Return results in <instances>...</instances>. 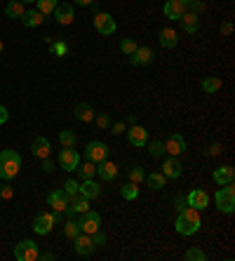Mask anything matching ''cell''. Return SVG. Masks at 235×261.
I'll list each match as a JSON object with an SVG mask.
<instances>
[{
  "instance_id": "1",
  "label": "cell",
  "mask_w": 235,
  "mask_h": 261,
  "mask_svg": "<svg viewBox=\"0 0 235 261\" xmlns=\"http://www.w3.org/2000/svg\"><path fill=\"white\" fill-rule=\"evenodd\" d=\"M176 233L181 235H196L200 226H202V219H200V212L196 207H184L176 216Z\"/></svg>"
},
{
  "instance_id": "2",
  "label": "cell",
  "mask_w": 235,
  "mask_h": 261,
  "mask_svg": "<svg viewBox=\"0 0 235 261\" xmlns=\"http://www.w3.org/2000/svg\"><path fill=\"white\" fill-rule=\"evenodd\" d=\"M22 169V155L16 151H0V179H14Z\"/></svg>"
},
{
  "instance_id": "3",
  "label": "cell",
  "mask_w": 235,
  "mask_h": 261,
  "mask_svg": "<svg viewBox=\"0 0 235 261\" xmlns=\"http://www.w3.org/2000/svg\"><path fill=\"white\" fill-rule=\"evenodd\" d=\"M214 200H216L219 212H224V214H233L235 212V188H233V184H226L224 188H219L216 195H214Z\"/></svg>"
},
{
  "instance_id": "4",
  "label": "cell",
  "mask_w": 235,
  "mask_h": 261,
  "mask_svg": "<svg viewBox=\"0 0 235 261\" xmlns=\"http://www.w3.org/2000/svg\"><path fill=\"white\" fill-rule=\"evenodd\" d=\"M38 245L33 240H22L19 245L14 247V259L16 261H36L38 259Z\"/></svg>"
},
{
  "instance_id": "5",
  "label": "cell",
  "mask_w": 235,
  "mask_h": 261,
  "mask_svg": "<svg viewBox=\"0 0 235 261\" xmlns=\"http://www.w3.org/2000/svg\"><path fill=\"white\" fill-rule=\"evenodd\" d=\"M80 230L82 233H87V235H92L94 230H99V226H102V216L96 214V212H92V209H85V212H80Z\"/></svg>"
},
{
  "instance_id": "6",
  "label": "cell",
  "mask_w": 235,
  "mask_h": 261,
  "mask_svg": "<svg viewBox=\"0 0 235 261\" xmlns=\"http://www.w3.org/2000/svg\"><path fill=\"white\" fill-rule=\"evenodd\" d=\"M94 29L102 33V36H113L118 29V24L108 12H96V15H94Z\"/></svg>"
},
{
  "instance_id": "7",
  "label": "cell",
  "mask_w": 235,
  "mask_h": 261,
  "mask_svg": "<svg viewBox=\"0 0 235 261\" xmlns=\"http://www.w3.org/2000/svg\"><path fill=\"white\" fill-rule=\"evenodd\" d=\"M80 165V155L78 151H73V146H64V151L59 153V167L64 172H76Z\"/></svg>"
},
{
  "instance_id": "8",
  "label": "cell",
  "mask_w": 235,
  "mask_h": 261,
  "mask_svg": "<svg viewBox=\"0 0 235 261\" xmlns=\"http://www.w3.org/2000/svg\"><path fill=\"white\" fill-rule=\"evenodd\" d=\"M85 158L92 162H102L108 158V146L104 141H90L85 148Z\"/></svg>"
},
{
  "instance_id": "9",
  "label": "cell",
  "mask_w": 235,
  "mask_h": 261,
  "mask_svg": "<svg viewBox=\"0 0 235 261\" xmlns=\"http://www.w3.org/2000/svg\"><path fill=\"white\" fill-rule=\"evenodd\" d=\"M54 228V219H52V212H40L36 219H33V230L38 235H47L50 230Z\"/></svg>"
},
{
  "instance_id": "10",
  "label": "cell",
  "mask_w": 235,
  "mask_h": 261,
  "mask_svg": "<svg viewBox=\"0 0 235 261\" xmlns=\"http://www.w3.org/2000/svg\"><path fill=\"white\" fill-rule=\"evenodd\" d=\"M127 139H130V144H132V146L141 148V146H146V144H148V132H146V127H141V125H130Z\"/></svg>"
},
{
  "instance_id": "11",
  "label": "cell",
  "mask_w": 235,
  "mask_h": 261,
  "mask_svg": "<svg viewBox=\"0 0 235 261\" xmlns=\"http://www.w3.org/2000/svg\"><path fill=\"white\" fill-rule=\"evenodd\" d=\"M164 151H167L170 155H176V158H179V155L186 151V139L181 137L179 132L170 134V139L164 141Z\"/></svg>"
},
{
  "instance_id": "12",
  "label": "cell",
  "mask_w": 235,
  "mask_h": 261,
  "mask_svg": "<svg viewBox=\"0 0 235 261\" xmlns=\"http://www.w3.org/2000/svg\"><path fill=\"white\" fill-rule=\"evenodd\" d=\"M52 15H54V19L62 24V26H68V24H73V19H76V12H73V5H70V3H59Z\"/></svg>"
},
{
  "instance_id": "13",
  "label": "cell",
  "mask_w": 235,
  "mask_h": 261,
  "mask_svg": "<svg viewBox=\"0 0 235 261\" xmlns=\"http://www.w3.org/2000/svg\"><path fill=\"white\" fill-rule=\"evenodd\" d=\"M186 205L188 207H196L198 212H202V209L210 205V195L204 191H200V188H196V191H190L186 195Z\"/></svg>"
},
{
  "instance_id": "14",
  "label": "cell",
  "mask_w": 235,
  "mask_h": 261,
  "mask_svg": "<svg viewBox=\"0 0 235 261\" xmlns=\"http://www.w3.org/2000/svg\"><path fill=\"white\" fill-rule=\"evenodd\" d=\"M181 172H184V165L179 162V158H176V155H170V158L162 162V174H164V179H179Z\"/></svg>"
},
{
  "instance_id": "15",
  "label": "cell",
  "mask_w": 235,
  "mask_h": 261,
  "mask_svg": "<svg viewBox=\"0 0 235 261\" xmlns=\"http://www.w3.org/2000/svg\"><path fill=\"white\" fill-rule=\"evenodd\" d=\"M164 17L167 19H172V22H179L184 12H186V5L181 3V0H164V8H162Z\"/></svg>"
},
{
  "instance_id": "16",
  "label": "cell",
  "mask_w": 235,
  "mask_h": 261,
  "mask_svg": "<svg viewBox=\"0 0 235 261\" xmlns=\"http://www.w3.org/2000/svg\"><path fill=\"white\" fill-rule=\"evenodd\" d=\"M47 205L54 209V212H64V209L68 207V193L64 191H52L50 195H47Z\"/></svg>"
},
{
  "instance_id": "17",
  "label": "cell",
  "mask_w": 235,
  "mask_h": 261,
  "mask_svg": "<svg viewBox=\"0 0 235 261\" xmlns=\"http://www.w3.org/2000/svg\"><path fill=\"white\" fill-rule=\"evenodd\" d=\"M96 174H99V179H104V181H113V179L118 177V165L106 158V160L96 162Z\"/></svg>"
},
{
  "instance_id": "18",
  "label": "cell",
  "mask_w": 235,
  "mask_h": 261,
  "mask_svg": "<svg viewBox=\"0 0 235 261\" xmlns=\"http://www.w3.org/2000/svg\"><path fill=\"white\" fill-rule=\"evenodd\" d=\"M153 50L150 47H136L134 50V54H130V62L134 64V66H146V64L153 62Z\"/></svg>"
},
{
  "instance_id": "19",
  "label": "cell",
  "mask_w": 235,
  "mask_h": 261,
  "mask_svg": "<svg viewBox=\"0 0 235 261\" xmlns=\"http://www.w3.org/2000/svg\"><path fill=\"white\" fill-rule=\"evenodd\" d=\"M73 242H76V252L80 254V256H90V254L96 249L92 242V238L87 235V233H80L78 238H73Z\"/></svg>"
},
{
  "instance_id": "20",
  "label": "cell",
  "mask_w": 235,
  "mask_h": 261,
  "mask_svg": "<svg viewBox=\"0 0 235 261\" xmlns=\"http://www.w3.org/2000/svg\"><path fill=\"white\" fill-rule=\"evenodd\" d=\"M158 40H160V45L164 50H174V47L179 45V33L174 31V29H162V31L158 33Z\"/></svg>"
},
{
  "instance_id": "21",
  "label": "cell",
  "mask_w": 235,
  "mask_h": 261,
  "mask_svg": "<svg viewBox=\"0 0 235 261\" xmlns=\"http://www.w3.org/2000/svg\"><path fill=\"white\" fill-rule=\"evenodd\" d=\"M214 181L219 186H226V184H233V179H235V169L230 167V165H224V167H216L214 169Z\"/></svg>"
},
{
  "instance_id": "22",
  "label": "cell",
  "mask_w": 235,
  "mask_h": 261,
  "mask_svg": "<svg viewBox=\"0 0 235 261\" xmlns=\"http://www.w3.org/2000/svg\"><path fill=\"white\" fill-rule=\"evenodd\" d=\"M78 191L82 193L87 200H96L102 195V186L96 184V181H92V179H82V186H80Z\"/></svg>"
},
{
  "instance_id": "23",
  "label": "cell",
  "mask_w": 235,
  "mask_h": 261,
  "mask_svg": "<svg viewBox=\"0 0 235 261\" xmlns=\"http://www.w3.org/2000/svg\"><path fill=\"white\" fill-rule=\"evenodd\" d=\"M31 151H33V155L36 158H47L50 155V151H52V146H50V141H47L45 137H36L33 139V144H31Z\"/></svg>"
},
{
  "instance_id": "24",
  "label": "cell",
  "mask_w": 235,
  "mask_h": 261,
  "mask_svg": "<svg viewBox=\"0 0 235 261\" xmlns=\"http://www.w3.org/2000/svg\"><path fill=\"white\" fill-rule=\"evenodd\" d=\"M42 12L40 10H26L24 12V17H22V24L26 26V29H36V26H40L42 24Z\"/></svg>"
},
{
  "instance_id": "25",
  "label": "cell",
  "mask_w": 235,
  "mask_h": 261,
  "mask_svg": "<svg viewBox=\"0 0 235 261\" xmlns=\"http://www.w3.org/2000/svg\"><path fill=\"white\" fill-rule=\"evenodd\" d=\"M73 115L78 118L80 123H92L94 120V108L90 106V104H78L76 111H73Z\"/></svg>"
},
{
  "instance_id": "26",
  "label": "cell",
  "mask_w": 235,
  "mask_h": 261,
  "mask_svg": "<svg viewBox=\"0 0 235 261\" xmlns=\"http://www.w3.org/2000/svg\"><path fill=\"white\" fill-rule=\"evenodd\" d=\"M221 78H216V76H207V78H202V83H200V87H202V92H207V94H214V92H219L221 90Z\"/></svg>"
},
{
  "instance_id": "27",
  "label": "cell",
  "mask_w": 235,
  "mask_h": 261,
  "mask_svg": "<svg viewBox=\"0 0 235 261\" xmlns=\"http://www.w3.org/2000/svg\"><path fill=\"white\" fill-rule=\"evenodd\" d=\"M24 5L26 3H22V0H12V3H8V8H5V15L10 17V19H22L24 17Z\"/></svg>"
},
{
  "instance_id": "28",
  "label": "cell",
  "mask_w": 235,
  "mask_h": 261,
  "mask_svg": "<svg viewBox=\"0 0 235 261\" xmlns=\"http://www.w3.org/2000/svg\"><path fill=\"white\" fill-rule=\"evenodd\" d=\"M181 24H184V31L186 33H198V15H193V12H184V17L179 19Z\"/></svg>"
},
{
  "instance_id": "29",
  "label": "cell",
  "mask_w": 235,
  "mask_h": 261,
  "mask_svg": "<svg viewBox=\"0 0 235 261\" xmlns=\"http://www.w3.org/2000/svg\"><path fill=\"white\" fill-rule=\"evenodd\" d=\"M146 184H148L150 191H160V188H164V174L162 172H150L146 177Z\"/></svg>"
},
{
  "instance_id": "30",
  "label": "cell",
  "mask_w": 235,
  "mask_h": 261,
  "mask_svg": "<svg viewBox=\"0 0 235 261\" xmlns=\"http://www.w3.org/2000/svg\"><path fill=\"white\" fill-rule=\"evenodd\" d=\"M76 172H78V174H80V177H82V179H92L94 174H96V162H92V160L80 162Z\"/></svg>"
},
{
  "instance_id": "31",
  "label": "cell",
  "mask_w": 235,
  "mask_h": 261,
  "mask_svg": "<svg viewBox=\"0 0 235 261\" xmlns=\"http://www.w3.org/2000/svg\"><path fill=\"white\" fill-rule=\"evenodd\" d=\"M59 5V0H36V10H40L42 15H52Z\"/></svg>"
},
{
  "instance_id": "32",
  "label": "cell",
  "mask_w": 235,
  "mask_h": 261,
  "mask_svg": "<svg viewBox=\"0 0 235 261\" xmlns=\"http://www.w3.org/2000/svg\"><path fill=\"white\" fill-rule=\"evenodd\" d=\"M80 233H82V230H80V223L73 221V219H68V221H66V226H64V235L73 240V238H78Z\"/></svg>"
},
{
  "instance_id": "33",
  "label": "cell",
  "mask_w": 235,
  "mask_h": 261,
  "mask_svg": "<svg viewBox=\"0 0 235 261\" xmlns=\"http://www.w3.org/2000/svg\"><path fill=\"white\" fill-rule=\"evenodd\" d=\"M120 195L125 200H136V195H139V188H136V184L134 181H130V184H125L122 188H120Z\"/></svg>"
},
{
  "instance_id": "34",
  "label": "cell",
  "mask_w": 235,
  "mask_h": 261,
  "mask_svg": "<svg viewBox=\"0 0 235 261\" xmlns=\"http://www.w3.org/2000/svg\"><path fill=\"white\" fill-rule=\"evenodd\" d=\"M59 141H62V146H76L78 137H76L70 130H64V132H59Z\"/></svg>"
},
{
  "instance_id": "35",
  "label": "cell",
  "mask_w": 235,
  "mask_h": 261,
  "mask_svg": "<svg viewBox=\"0 0 235 261\" xmlns=\"http://www.w3.org/2000/svg\"><path fill=\"white\" fill-rule=\"evenodd\" d=\"M50 52H52V57H64V54L68 52V45H66L64 40H59V43H52V45H50Z\"/></svg>"
},
{
  "instance_id": "36",
  "label": "cell",
  "mask_w": 235,
  "mask_h": 261,
  "mask_svg": "<svg viewBox=\"0 0 235 261\" xmlns=\"http://www.w3.org/2000/svg\"><path fill=\"white\" fill-rule=\"evenodd\" d=\"M148 151H150L153 158H162V155H164V141H150Z\"/></svg>"
},
{
  "instance_id": "37",
  "label": "cell",
  "mask_w": 235,
  "mask_h": 261,
  "mask_svg": "<svg viewBox=\"0 0 235 261\" xmlns=\"http://www.w3.org/2000/svg\"><path fill=\"white\" fill-rule=\"evenodd\" d=\"M136 47H139V45H136V43H134L132 38H125L122 43H120V52L130 57V54H134V50H136Z\"/></svg>"
},
{
  "instance_id": "38",
  "label": "cell",
  "mask_w": 235,
  "mask_h": 261,
  "mask_svg": "<svg viewBox=\"0 0 235 261\" xmlns=\"http://www.w3.org/2000/svg\"><path fill=\"white\" fill-rule=\"evenodd\" d=\"M90 238H92L94 247H104L106 242H108V235H106V233H102V230H94V233L90 235Z\"/></svg>"
},
{
  "instance_id": "39",
  "label": "cell",
  "mask_w": 235,
  "mask_h": 261,
  "mask_svg": "<svg viewBox=\"0 0 235 261\" xmlns=\"http://www.w3.org/2000/svg\"><path fill=\"white\" fill-rule=\"evenodd\" d=\"M186 259L188 261H204V252L202 249H198V247H190L186 252Z\"/></svg>"
},
{
  "instance_id": "40",
  "label": "cell",
  "mask_w": 235,
  "mask_h": 261,
  "mask_svg": "<svg viewBox=\"0 0 235 261\" xmlns=\"http://www.w3.org/2000/svg\"><path fill=\"white\" fill-rule=\"evenodd\" d=\"M146 179V172L141 167H132L130 169V181H134V184H139V181H144Z\"/></svg>"
},
{
  "instance_id": "41",
  "label": "cell",
  "mask_w": 235,
  "mask_h": 261,
  "mask_svg": "<svg viewBox=\"0 0 235 261\" xmlns=\"http://www.w3.org/2000/svg\"><path fill=\"white\" fill-rule=\"evenodd\" d=\"M94 120H96V125L102 127V130H106L110 125V115L108 113H104V115H94Z\"/></svg>"
},
{
  "instance_id": "42",
  "label": "cell",
  "mask_w": 235,
  "mask_h": 261,
  "mask_svg": "<svg viewBox=\"0 0 235 261\" xmlns=\"http://www.w3.org/2000/svg\"><path fill=\"white\" fill-rule=\"evenodd\" d=\"M204 10H207V5H204L202 0H193V3H190V12H193V15H200Z\"/></svg>"
},
{
  "instance_id": "43",
  "label": "cell",
  "mask_w": 235,
  "mask_h": 261,
  "mask_svg": "<svg viewBox=\"0 0 235 261\" xmlns=\"http://www.w3.org/2000/svg\"><path fill=\"white\" fill-rule=\"evenodd\" d=\"M78 188H80V186L76 184V181H73V179H68V181H66V184H64V191L68 193V195H73V193H78Z\"/></svg>"
},
{
  "instance_id": "44",
  "label": "cell",
  "mask_w": 235,
  "mask_h": 261,
  "mask_svg": "<svg viewBox=\"0 0 235 261\" xmlns=\"http://www.w3.org/2000/svg\"><path fill=\"white\" fill-rule=\"evenodd\" d=\"M0 198H5V200H10L12 198V186H2V188H0Z\"/></svg>"
},
{
  "instance_id": "45",
  "label": "cell",
  "mask_w": 235,
  "mask_h": 261,
  "mask_svg": "<svg viewBox=\"0 0 235 261\" xmlns=\"http://www.w3.org/2000/svg\"><path fill=\"white\" fill-rule=\"evenodd\" d=\"M174 205H176V212H181L184 207H188V205H186V198H181V195H176V198H174Z\"/></svg>"
},
{
  "instance_id": "46",
  "label": "cell",
  "mask_w": 235,
  "mask_h": 261,
  "mask_svg": "<svg viewBox=\"0 0 235 261\" xmlns=\"http://www.w3.org/2000/svg\"><path fill=\"white\" fill-rule=\"evenodd\" d=\"M221 33H224V36H230V33H233V24L224 22V24H221Z\"/></svg>"
},
{
  "instance_id": "47",
  "label": "cell",
  "mask_w": 235,
  "mask_h": 261,
  "mask_svg": "<svg viewBox=\"0 0 235 261\" xmlns=\"http://www.w3.org/2000/svg\"><path fill=\"white\" fill-rule=\"evenodd\" d=\"M42 169H45V172H52V169H54V162L50 160V155H47V158H42Z\"/></svg>"
},
{
  "instance_id": "48",
  "label": "cell",
  "mask_w": 235,
  "mask_h": 261,
  "mask_svg": "<svg viewBox=\"0 0 235 261\" xmlns=\"http://www.w3.org/2000/svg\"><path fill=\"white\" fill-rule=\"evenodd\" d=\"M8 118H10L8 108H5V106H0V125H5V123H8Z\"/></svg>"
},
{
  "instance_id": "49",
  "label": "cell",
  "mask_w": 235,
  "mask_h": 261,
  "mask_svg": "<svg viewBox=\"0 0 235 261\" xmlns=\"http://www.w3.org/2000/svg\"><path fill=\"white\" fill-rule=\"evenodd\" d=\"M221 153V144H212L210 151H207V155H219Z\"/></svg>"
},
{
  "instance_id": "50",
  "label": "cell",
  "mask_w": 235,
  "mask_h": 261,
  "mask_svg": "<svg viewBox=\"0 0 235 261\" xmlns=\"http://www.w3.org/2000/svg\"><path fill=\"white\" fill-rule=\"evenodd\" d=\"M125 132V123H116L113 125V134H122Z\"/></svg>"
},
{
  "instance_id": "51",
  "label": "cell",
  "mask_w": 235,
  "mask_h": 261,
  "mask_svg": "<svg viewBox=\"0 0 235 261\" xmlns=\"http://www.w3.org/2000/svg\"><path fill=\"white\" fill-rule=\"evenodd\" d=\"M38 259H42V261H52V259H54V254H52V252H42V254H38Z\"/></svg>"
},
{
  "instance_id": "52",
  "label": "cell",
  "mask_w": 235,
  "mask_h": 261,
  "mask_svg": "<svg viewBox=\"0 0 235 261\" xmlns=\"http://www.w3.org/2000/svg\"><path fill=\"white\" fill-rule=\"evenodd\" d=\"M76 5H80V8H87V5H92L94 0H73Z\"/></svg>"
},
{
  "instance_id": "53",
  "label": "cell",
  "mask_w": 235,
  "mask_h": 261,
  "mask_svg": "<svg viewBox=\"0 0 235 261\" xmlns=\"http://www.w3.org/2000/svg\"><path fill=\"white\" fill-rule=\"evenodd\" d=\"M127 123H130V125H136V115L130 113V115H127Z\"/></svg>"
},
{
  "instance_id": "54",
  "label": "cell",
  "mask_w": 235,
  "mask_h": 261,
  "mask_svg": "<svg viewBox=\"0 0 235 261\" xmlns=\"http://www.w3.org/2000/svg\"><path fill=\"white\" fill-rule=\"evenodd\" d=\"M181 3H184V5H190V3H193V0H181Z\"/></svg>"
},
{
  "instance_id": "55",
  "label": "cell",
  "mask_w": 235,
  "mask_h": 261,
  "mask_svg": "<svg viewBox=\"0 0 235 261\" xmlns=\"http://www.w3.org/2000/svg\"><path fill=\"white\" fill-rule=\"evenodd\" d=\"M2 50H5V45H2V40H0V54H2Z\"/></svg>"
},
{
  "instance_id": "56",
  "label": "cell",
  "mask_w": 235,
  "mask_h": 261,
  "mask_svg": "<svg viewBox=\"0 0 235 261\" xmlns=\"http://www.w3.org/2000/svg\"><path fill=\"white\" fill-rule=\"evenodd\" d=\"M22 3H36V0H22Z\"/></svg>"
}]
</instances>
